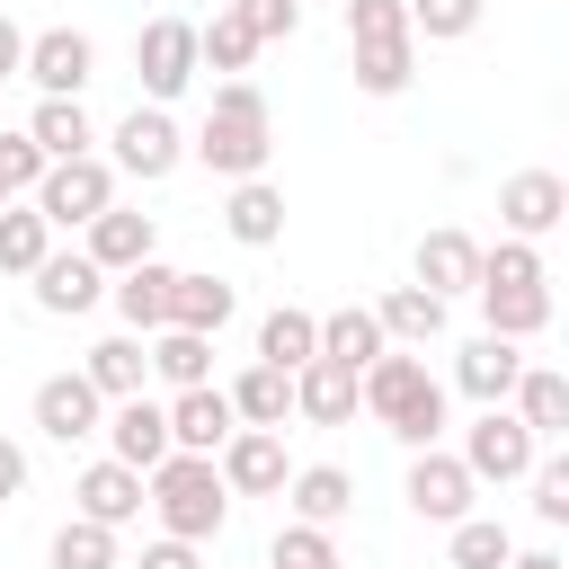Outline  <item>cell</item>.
<instances>
[{"label": "cell", "instance_id": "obj_23", "mask_svg": "<svg viewBox=\"0 0 569 569\" xmlns=\"http://www.w3.org/2000/svg\"><path fill=\"white\" fill-rule=\"evenodd\" d=\"M240 311V293L222 276H169V320L160 329H196V338H222V320Z\"/></svg>", "mask_w": 569, "mask_h": 569}, {"label": "cell", "instance_id": "obj_47", "mask_svg": "<svg viewBox=\"0 0 569 569\" xmlns=\"http://www.w3.org/2000/svg\"><path fill=\"white\" fill-rule=\"evenodd\" d=\"M18 489H27V445H9V436H0V507H9Z\"/></svg>", "mask_w": 569, "mask_h": 569}, {"label": "cell", "instance_id": "obj_1", "mask_svg": "<svg viewBox=\"0 0 569 569\" xmlns=\"http://www.w3.org/2000/svg\"><path fill=\"white\" fill-rule=\"evenodd\" d=\"M187 151H196L213 178H231V187H240V178H258V169H267V151H276V116H267L258 80H222Z\"/></svg>", "mask_w": 569, "mask_h": 569}, {"label": "cell", "instance_id": "obj_38", "mask_svg": "<svg viewBox=\"0 0 569 569\" xmlns=\"http://www.w3.org/2000/svg\"><path fill=\"white\" fill-rule=\"evenodd\" d=\"M196 62H213V71L240 80V71L258 62V44H249V27H240L231 9H213V27H196Z\"/></svg>", "mask_w": 569, "mask_h": 569}, {"label": "cell", "instance_id": "obj_31", "mask_svg": "<svg viewBox=\"0 0 569 569\" xmlns=\"http://www.w3.org/2000/svg\"><path fill=\"white\" fill-rule=\"evenodd\" d=\"M222 400H231V418H240V427H267V436H276V427L293 418V373H276V365H249V373H240Z\"/></svg>", "mask_w": 569, "mask_h": 569}, {"label": "cell", "instance_id": "obj_33", "mask_svg": "<svg viewBox=\"0 0 569 569\" xmlns=\"http://www.w3.org/2000/svg\"><path fill=\"white\" fill-rule=\"evenodd\" d=\"M382 347H391V338H382L373 302H347V311H329V320H320V356H329V365H356V373H365Z\"/></svg>", "mask_w": 569, "mask_h": 569}, {"label": "cell", "instance_id": "obj_34", "mask_svg": "<svg viewBox=\"0 0 569 569\" xmlns=\"http://www.w3.org/2000/svg\"><path fill=\"white\" fill-rule=\"evenodd\" d=\"M44 249H53L44 213H36V204H0V276H36Z\"/></svg>", "mask_w": 569, "mask_h": 569}, {"label": "cell", "instance_id": "obj_8", "mask_svg": "<svg viewBox=\"0 0 569 569\" xmlns=\"http://www.w3.org/2000/svg\"><path fill=\"white\" fill-rule=\"evenodd\" d=\"M98 436H107V462H124V471H160L169 462V409L142 400V391L133 400H107V427Z\"/></svg>", "mask_w": 569, "mask_h": 569}, {"label": "cell", "instance_id": "obj_49", "mask_svg": "<svg viewBox=\"0 0 569 569\" xmlns=\"http://www.w3.org/2000/svg\"><path fill=\"white\" fill-rule=\"evenodd\" d=\"M507 569H569L560 551H507Z\"/></svg>", "mask_w": 569, "mask_h": 569}, {"label": "cell", "instance_id": "obj_9", "mask_svg": "<svg viewBox=\"0 0 569 569\" xmlns=\"http://www.w3.org/2000/svg\"><path fill=\"white\" fill-rule=\"evenodd\" d=\"M471 489H480V480H471L453 453H436V445L409 453V489H400V498H409L418 525H462V516H471Z\"/></svg>", "mask_w": 569, "mask_h": 569}, {"label": "cell", "instance_id": "obj_22", "mask_svg": "<svg viewBox=\"0 0 569 569\" xmlns=\"http://www.w3.org/2000/svg\"><path fill=\"white\" fill-rule=\"evenodd\" d=\"M471 276H480V240H471V231H427V240H418V284H427L436 302L471 293Z\"/></svg>", "mask_w": 569, "mask_h": 569}, {"label": "cell", "instance_id": "obj_29", "mask_svg": "<svg viewBox=\"0 0 569 569\" xmlns=\"http://www.w3.org/2000/svg\"><path fill=\"white\" fill-rule=\"evenodd\" d=\"M320 356V320L311 311H293V302H276L267 320H258V365H276V373H302Z\"/></svg>", "mask_w": 569, "mask_h": 569}, {"label": "cell", "instance_id": "obj_26", "mask_svg": "<svg viewBox=\"0 0 569 569\" xmlns=\"http://www.w3.org/2000/svg\"><path fill=\"white\" fill-rule=\"evenodd\" d=\"M142 356H151V373H160L169 391H204V382H213V338H196V329H151Z\"/></svg>", "mask_w": 569, "mask_h": 569}, {"label": "cell", "instance_id": "obj_4", "mask_svg": "<svg viewBox=\"0 0 569 569\" xmlns=\"http://www.w3.org/2000/svg\"><path fill=\"white\" fill-rule=\"evenodd\" d=\"M116 204V169L89 151V160H44V178H36V213H44V231H89L98 213Z\"/></svg>", "mask_w": 569, "mask_h": 569}, {"label": "cell", "instance_id": "obj_30", "mask_svg": "<svg viewBox=\"0 0 569 569\" xmlns=\"http://www.w3.org/2000/svg\"><path fill=\"white\" fill-rule=\"evenodd\" d=\"M80 373H89V391H98V400H133V391L151 382V356H142V338L124 329V338H98Z\"/></svg>", "mask_w": 569, "mask_h": 569}, {"label": "cell", "instance_id": "obj_20", "mask_svg": "<svg viewBox=\"0 0 569 569\" xmlns=\"http://www.w3.org/2000/svg\"><path fill=\"white\" fill-rule=\"evenodd\" d=\"M71 498H80V516H89V525H107V533H116V525H133V516H142V471H124V462H89V471L71 480Z\"/></svg>", "mask_w": 569, "mask_h": 569}, {"label": "cell", "instance_id": "obj_46", "mask_svg": "<svg viewBox=\"0 0 569 569\" xmlns=\"http://www.w3.org/2000/svg\"><path fill=\"white\" fill-rule=\"evenodd\" d=\"M133 569H204V560H196V542H169V533H160V542H142Z\"/></svg>", "mask_w": 569, "mask_h": 569}, {"label": "cell", "instance_id": "obj_42", "mask_svg": "<svg viewBox=\"0 0 569 569\" xmlns=\"http://www.w3.org/2000/svg\"><path fill=\"white\" fill-rule=\"evenodd\" d=\"M267 569H338V542H329L320 525H284V533L267 542Z\"/></svg>", "mask_w": 569, "mask_h": 569}, {"label": "cell", "instance_id": "obj_10", "mask_svg": "<svg viewBox=\"0 0 569 569\" xmlns=\"http://www.w3.org/2000/svg\"><path fill=\"white\" fill-rule=\"evenodd\" d=\"M44 98H80L89 89V71H98V44L80 36V27H44V36H27V62H18Z\"/></svg>", "mask_w": 569, "mask_h": 569}, {"label": "cell", "instance_id": "obj_17", "mask_svg": "<svg viewBox=\"0 0 569 569\" xmlns=\"http://www.w3.org/2000/svg\"><path fill=\"white\" fill-rule=\"evenodd\" d=\"M276 498L293 507V525H320V533H329V525L356 507V480H347L338 462H302V471H284V489H276Z\"/></svg>", "mask_w": 569, "mask_h": 569}, {"label": "cell", "instance_id": "obj_37", "mask_svg": "<svg viewBox=\"0 0 569 569\" xmlns=\"http://www.w3.org/2000/svg\"><path fill=\"white\" fill-rule=\"evenodd\" d=\"M347 44H418L409 36V0H347Z\"/></svg>", "mask_w": 569, "mask_h": 569}, {"label": "cell", "instance_id": "obj_44", "mask_svg": "<svg viewBox=\"0 0 569 569\" xmlns=\"http://www.w3.org/2000/svg\"><path fill=\"white\" fill-rule=\"evenodd\" d=\"M36 178H44V151L27 133H0V204L9 196H36Z\"/></svg>", "mask_w": 569, "mask_h": 569}, {"label": "cell", "instance_id": "obj_13", "mask_svg": "<svg viewBox=\"0 0 569 569\" xmlns=\"http://www.w3.org/2000/svg\"><path fill=\"white\" fill-rule=\"evenodd\" d=\"M36 427H44L53 445H89V436L107 427V400L89 391V373H44V382H36Z\"/></svg>", "mask_w": 569, "mask_h": 569}, {"label": "cell", "instance_id": "obj_6", "mask_svg": "<svg viewBox=\"0 0 569 569\" xmlns=\"http://www.w3.org/2000/svg\"><path fill=\"white\" fill-rule=\"evenodd\" d=\"M107 142H116V160H107V169H124V178H142V187H151V178H169V169L187 160V133L169 124V107H142V98L124 107V124H116Z\"/></svg>", "mask_w": 569, "mask_h": 569}, {"label": "cell", "instance_id": "obj_21", "mask_svg": "<svg viewBox=\"0 0 569 569\" xmlns=\"http://www.w3.org/2000/svg\"><path fill=\"white\" fill-rule=\"evenodd\" d=\"M27 142H36L44 160H89V151H98V124H89V107H80V98H36Z\"/></svg>", "mask_w": 569, "mask_h": 569}, {"label": "cell", "instance_id": "obj_24", "mask_svg": "<svg viewBox=\"0 0 569 569\" xmlns=\"http://www.w3.org/2000/svg\"><path fill=\"white\" fill-rule=\"evenodd\" d=\"M507 400H516V427H525L533 445H551V436L569 427V373H551V365H525Z\"/></svg>", "mask_w": 569, "mask_h": 569}, {"label": "cell", "instance_id": "obj_18", "mask_svg": "<svg viewBox=\"0 0 569 569\" xmlns=\"http://www.w3.org/2000/svg\"><path fill=\"white\" fill-rule=\"evenodd\" d=\"M293 418H311V427H347V418H356V365L311 356V365L293 373Z\"/></svg>", "mask_w": 569, "mask_h": 569}, {"label": "cell", "instance_id": "obj_43", "mask_svg": "<svg viewBox=\"0 0 569 569\" xmlns=\"http://www.w3.org/2000/svg\"><path fill=\"white\" fill-rule=\"evenodd\" d=\"M231 18L249 27V44H276V36L302 27V0H231Z\"/></svg>", "mask_w": 569, "mask_h": 569}, {"label": "cell", "instance_id": "obj_5", "mask_svg": "<svg viewBox=\"0 0 569 569\" xmlns=\"http://www.w3.org/2000/svg\"><path fill=\"white\" fill-rule=\"evenodd\" d=\"M133 71H142V107H169L204 62H196V18H151L133 36Z\"/></svg>", "mask_w": 569, "mask_h": 569}, {"label": "cell", "instance_id": "obj_28", "mask_svg": "<svg viewBox=\"0 0 569 569\" xmlns=\"http://www.w3.org/2000/svg\"><path fill=\"white\" fill-rule=\"evenodd\" d=\"M373 320H382V338H400V347H436V338H445V302H436L427 284H391V293L373 302Z\"/></svg>", "mask_w": 569, "mask_h": 569}, {"label": "cell", "instance_id": "obj_11", "mask_svg": "<svg viewBox=\"0 0 569 569\" xmlns=\"http://www.w3.org/2000/svg\"><path fill=\"white\" fill-rule=\"evenodd\" d=\"M560 213H569V178H560V169H516V178L498 187L507 240H542V231H560Z\"/></svg>", "mask_w": 569, "mask_h": 569}, {"label": "cell", "instance_id": "obj_12", "mask_svg": "<svg viewBox=\"0 0 569 569\" xmlns=\"http://www.w3.org/2000/svg\"><path fill=\"white\" fill-rule=\"evenodd\" d=\"M213 471H222L231 498H276V489H284V436H267V427H231L222 453H213Z\"/></svg>", "mask_w": 569, "mask_h": 569}, {"label": "cell", "instance_id": "obj_45", "mask_svg": "<svg viewBox=\"0 0 569 569\" xmlns=\"http://www.w3.org/2000/svg\"><path fill=\"white\" fill-rule=\"evenodd\" d=\"M525 480H533V516H542V525H569V462H560V453H542Z\"/></svg>", "mask_w": 569, "mask_h": 569}, {"label": "cell", "instance_id": "obj_32", "mask_svg": "<svg viewBox=\"0 0 569 569\" xmlns=\"http://www.w3.org/2000/svg\"><path fill=\"white\" fill-rule=\"evenodd\" d=\"M480 311H489V338H533L551 320V284H480Z\"/></svg>", "mask_w": 569, "mask_h": 569}, {"label": "cell", "instance_id": "obj_2", "mask_svg": "<svg viewBox=\"0 0 569 569\" xmlns=\"http://www.w3.org/2000/svg\"><path fill=\"white\" fill-rule=\"evenodd\" d=\"M356 409H373L409 453H427V445L445 436V382H436L418 356H391V347L356 373Z\"/></svg>", "mask_w": 569, "mask_h": 569}, {"label": "cell", "instance_id": "obj_41", "mask_svg": "<svg viewBox=\"0 0 569 569\" xmlns=\"http://www.w3.org/2000/svg\"><path fill=\"white\" fill-rule=\"evenodd\" d=\"M480 284H551V276H542V249H533V240H498V249H480L471 293H480Z\"/></svg>", "mask_w": 569, "mask_h": 569}, {"label": "cell", "instance_id": "obj_40", "mask_svg": "<svg viewBox=\"0 0 569 569\" xmlns=\"http://www.w3.org/2000/svg\"><path fill=\"white\" fill-rule=\"evenodd\" d=\"M480 9H489V0H409V36H427V44H462V36L480 27Z\"/></svg>", "mask_w": 569, "mask_h": 569}, {"label": "cell", "instance_id": "obj_15", "mask_svg": "<svg viewBox=\"0 0 569 569\" xmlns=\"http://www.w3.org/2000/svg\"><path fill=\"white\" fill-rule=\"evenodd\" d=\"M27 284H36V311H53V320H80V311L107 293V276H98L80 249H44V267H36Z\"/></svg>", "mask_w": 569, "mask_h": 569}, {"label": "cell", "instance_id": "obj_3", "mask_svg": "<svg viewBox=\"0 0 569 569\" xmlns=\"http://www.w3.org/2000/svg\"><path fill=\"white\" fill-rule=\"evenodd\" d=\"M142 507L160 516L169 542H213L222 516H231V489H222L213 453H169L160 471H142Z\"/></svg>", "mask_w": 569, "mask_h": 569}, {"label": "cell", "instance_id": "obj_19", "mask_svg": "<svg viewBox=\"0 0 569 569\" xmlns=\"http://www.w3.org/2000/svg\"><path fill=\"white\" fill-rule=\"evenodd\" d=\"M240 418H231V400L204 382V391H178L169 400V453H222V436H231Z\"/></svg>", "mask_w": 569, "mask_h": 569}, {"label": "cell", "instance_id": "obj_27", "mask_svg": "<svg viewBox=\"0 0 569 569\" xmlns=\"http://www.w3.org/2000/svg\"><path fill=\"white\" fill-rule=\"evenodd\" d=\"M169 276H178V267H160V258H142V267H124V276H116V284H107V293H116V311H124V329H133V338H151V329H160V320H169Z\"/></svg>", "mask_w": 569, "mask_h": 569}, {"label": "cell", "instance_id": "obj_36", "mask_svg": "<svg viewBox=\"0 0 569 569\" xmlns=\"http://www.w3.org/2000/svg\"><path fill=\"white\" fill-rule=\"evenodd\" d=\"M445 533H453V569H507V551H516V533L498 516H462Z\"/></svg>", "mask_w": 569, "mask_h": 569}, {"label": "cell", "instance_id": "obj_7", "mask_svg": "<svg viewBox=\"0 0 569 569\" xmlns=\"http://www.w3.org/2000/svg\"><path fill=\"white\" fill-rule=\"evenodd\" d=\"M453 462H462V471H471V480H498V489H507V480H525V471H533V462H542V445H533V436H525V427H516V409H480V418H471V436H462V453H453Z\"/></svg>", "mask_w": 569, "mask_h": 569}, {"label": "cell", "instance_id": "obj_35", "mask_svg": "<svg viewBox=\"0 0 569 569\" xmlns=\"http://www.w3.org/2000/svg\"><path fill=\"white\" fill-rule=\"evenodd\" d=\"M409 80H418V44H365L356 53V89L365 98H400Z\"/></svg>", "mask_w": 569, "mask_h": 569}, {"label": "cell", "instance_id": "obj_39", "mask_svg": "<svg viewBox=\"0 0 569 569\" xmlns=\"http://www.w3.org/2000/svg\"><path fill=\"white\" fill-rule=\"evenodd\" d=\"M53 569H116V533L107 525H89V516H71L62 533H53V551H44Z\"/></svg>", "mask_w": 569, "mask_h": 569}, {"label": "cell", "instance_id": "obj_16", "mask_svg": "<svg viewBox=\"0 0 569 569\" xmlns=\"http://www.w3.org/2000/svg\"><path fill=\"white\" fill-rule=\"evenodd\" d=\"M516 373H525V356H516V338H471L462 356H453V382L480 400V409H507V391H516Z\"/></svg>", "mask_w": 569, "mask_h": 569}, {"label": "cell", "instance_id": "obj_14", "mask_svg": "<svg viewBox=\"0 0 569 569\" xmlns=\"http://www.w3.org/2000/svg\"><path fill=\"white\" fill-rule=\"evenodd\" d=\"M151 249H160V222L133 213V204H107V213L89 222V249H80V258H89L98 276H124V267H142Z\"/></svg>", "mask_w": 569, "mask_h": 569}, {"label": "cell", "instance_id": "obj_48", "mask_svg": "<svg viewBox=\"0 0 569 569\" xmlns=\"http://www.w3.org/2000/svg\"><path fill=\"white\" fill-rule=\"evenodd\" d=\"M18 62H27V36L0 18V80H18Z\"/></svg>", "mask_w": 569, "mask_h": 569}, {"label": "cell", "instance_id": "obj_25", "mask_svg": "<svg viewBox=\"0 0 569 569\" xmlns=\"http://www.w3.org/2000/svg\"><path fill=\"white\" fill-rule=\"evenodd\" d=\"M222 231H231L240 249H276V240H284V196H276L267 178H240L231 204H222Z\"/></svg>", "mask_w": 569, "mask_h": 569}]
</instances>
